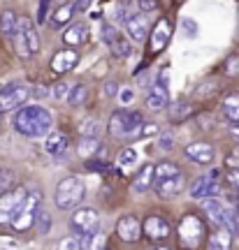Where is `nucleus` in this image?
Here are the masks:
<instances>
[{
  "label": "nucleus",
  "mask_w": 239,
  "mask_h": 250,
  "mask_svg": "<svg viewBox=\"0 0 239 250\" xmlns=\"http://www.w3.org/2000/svg\"><path fill=\"white\" fill-rule=\"evenodd\" d=\"M14 127L19 134L24 137H45L51 132L53 127V118L45 107H21L14 116Z\"/></svg>",
  "instance_id": "nucleus-1"
},
{
  "label": "nucleus",
  "mask_w": 239,
  "mask_h": 250,
  "mask_svg": "<svg viewBox=\"0 0 239 250\" xmlns=\"http://www.w3.org/2000/svg\"><path fill=\"white\" fill-rule=\"evenodd\" d=\"M86 195V186L84 181H79L77 176H68L63 179L58 186H56V192H53V202L61 211H70V208H77L79 202Z\"/></svg>",
  "instance_id": "nucleus-2"
},
{
  "label": "nucleus",
  "mask_w": 239,
  "mask_h": 250,
  "mask_svg": "<svg viewBox=\"0 0 239 250\" xmlns=\"http://www.w3.org/2000/svg\"><path fill=\"white\" fill-rule=\"evenodd\" d=\"M14 49L21 58H30L40 51V35H37L35 23L28 17H19V30L14 35Z\"/></svg>",
  "instance_id": "nucleus-3"
},
{
  "label": "nucleus",
  "mask_w": 239,
  "mask_h": 250,
  "mask_svg": "<svg viewBox=\"0 0 239 250\" xmlns=\"http://www.w3.org/2000/svg\"><path fill=\"white\" fill-rule=\"evenodd\" d=\"M107 125H109V134H114V137H135L137 139L144 121H142V114H137V111L119 109V111H114L109 116Z\"/></svg>",
  "instance_id": "nucleus-4"
},
{
  "label": "nucleus",
  "mask_w": 239,
  "mask_h": 250,
  "mask_svg": "<svg viewBox=\"0 0 239 250\" xmlns=\"http://www.w3.org/2000/svg\"><path fill=\"white\" fill-rule=\"evenodd\" d=\"M177 234H179L181 246L188 248V250H193V248H197V246L202 243V239L207 236V227H204V223L197 218V215L188 213V215H184V218L179 220Z\"/></svg>",
  "instance_id": "nucleus-5"
},
{
  "label": "nucleus",
  "mask_w": 239,
  "mask_h": 250,
  "mask_svg": "<svg viewBox=\"0 0 239 250\" xmlns=\"http://www.w3.org/2000/svg\"><path fill=\"white\" fill-rule=\"evenodd\" d=\"M42 211V192L40 190H30L26 197V202L21 206V211L17 213V218L12 220V227L17 232H26L33 227V223L37 220V215Z\"/></svg>",
  "instance_id": "nucleus-6"
},
{
  "label": "nucleus",
  "mask_w": 239,
  "mask_h": 250,
  "mask_svg": "<svg viewBox=\"0 0 239 250\" xmlns=\"http://www.w3.org/2000/svg\"><path fill=\"white\" fill-rule=\"evenodd\" d=\"M28 190L24 186L12 188L9 192L0 195V225H12V220L17 218V213L21 211V206L26 202Z\"/></svg>",
  "instance_id": "nucleus-7"
},
{
  "label": "nucleus",
  "mask_w": 239,
  "mask_h": 250,
  "mask_svg": "<svg viewBox=\"0 0 239 250\" xmlns=\"http://www.w3.org/2000/svg\"><path fill=\"white\" fill-rule=\"evenodd\" d=\"M202 208L209 223H214L216 227H230L235 232V208L221 202L218 197H209V199H202Z\"/></svg>",
  "instance_id": "nucleus-8"
},
{
  "label": "nucleus",
  "mask_w": 239,
  "mask_h": 250,
  "mask_svg": "<svg viewBox=\"0 0 239 250\" xmlns=\"http://www.w3.org/2000/svg\"><path fill=\"white\" fill-rule=\"evenodd\" d=\"M70 229L77 236L97 232L100 229V213H97L96 208H77L70 218Z\"/></svg>",
  "instance_id": "nucleus-9"
},
{
  "label": "nucleus",
  "mask_w": 239,
  "mask_h": 250,
  "mask_svg": "<svg viewBox=\"0 0 239 250\" xmlns=\"http://www.w3.org/2000/svg\"><path fill=\"white\" fill-rule=\"evenodd\" d=\"M30 90L28 86H21V83H12V86H5L0 90V111L7 114V111H14V109L24 107V102L28 100Z\"/></svg>",
  "instance_id": "nucleus-10"
},
{
  "label": "nucleus",
  "mask_w": 239,
  "mask_h": 250,
  "mask_svg": "<svg viewBox=\"0 0 239 250\" xmlns=\"http://www.w3.org/2000/svg\"><path fill=\"white\" fill-rule=\"evenodd\" d=\"M169 37H172V23H169L167 17H160L156 21V26L151 30L149 35V54L151 56H158L165 46H167Z\"/></svg>",
  "instance_id": "nucleus-11"
},
{
  "label": "nucleus",
  "mask_w": 239,
  "mask_h": 250,
  "mask_svg": "<svg viewBox=\"0 0 239 250\" xmlns=\"http://www.w3.org/2000/svg\"><path fill=\"white\" fill-rule=\"evenodd\" d=\"M172 234V225L163 218V215H149L144 220V236H149L151 243H163L169 239Z\"/></svg>",
  "instance_id": "nucleus-12"
},
{
  "label": "nucleus",
  "mask_w": 239,
  "mask_h": 250,
  "mask_svg": "<svg viewBox=\"0 0 239 250\" xmlns=\"http://www.w3.org/2000/svg\"><path fill=\"white\" fill-rule=\"evenodd\" d=\"M142 232H144V223H140L137 215H123V218L116 223V236L125 243L140 241Z\"/></svg>",
  "instance_id": "nucleus-13"
},
{
  "label": "nucleus",
  "mask_w": 239,
  "mask_h": 250,
  "mask_svg": "<svg viewBox=\"0 0 239 250\" xmlns=\"http://www.w3.org/2000/svg\"><path fill=\"white\" fill-rule=\"evenodd\" d=\"M153 190H156V195H158L160 199H174V197H179L186 190V176H184V171L167 181H156V183H153Z\"/></svg>",
  "instance_id": "nucleus-14"
},
{
  "label": "nucleus",
  "mask_w": 239,
  "mask_h": 250,
  "mask_svg": "<svg viewBox=\"0 0 239 250\" xmlns=\"http://www.w3.org/2000/svg\"><path fill=\"white\" fill-rule=\"evenodd\" d=\"M184 155L191 158L193 162L197 165H212L214 158H216V148H214L209 142H191L186 144V148H184Z\"/></svg>",
  "instance_id": "nucleus-15"
},
{
  "label": "nucleus",
  "mask_w": 239,
  "mask_h": 250,
  "mask_svg": "<svg viewBox=\"0 0 239 250\" xmlns=\"http://www.w3.org/2000/svg\"><path fill=\"white\" fill-rule=\"evenodd\" d=\"M125 30H128V40H133L137 44V42H144L151 35V23L144 14H133L125 23Z\"/></svg>",
  "instance_id": "nucleus-16"
},
{
  "label": "nucleus",
  "mask_w": 239,
  "mask_h": 250,
  "mask_svg": "<svg viewBox=\"0 0 239 250\" xmlns=\"http://www.w3.org/2000/svg\"><path fill=\"white\" fill-rule=\"evenodd\" d=\"M221 192V183L218 181H214L212 176H200V179L195 181V186L191 188V195L195 199H209V197H218Z\"/></svg>",
  "instance_id": "nucleus-17"
},
{
  "label": "nucleus",
  "mask_w": 239,
  "mask_h": 250,
  "mask_svg": "<svg viewBox=\"0 0 239 250\" xmlns=\"http://www.w3.org/2000/svg\"><path fill=\"white\" fill-rule=\"evenodd\" d=\"M77 62H79V54H77V51H72V49H61V51H56L51 58V70L63 74V72L74 70Z\"/></svg>",
  "instance_id": "nucleus-18"
},
{
  "label": "nucleus",
  "mask_w": 239,
  "mask_h": 250,
  "mask_svg": "<svg viewBox=\"0 0 239 250\" xmlns=\"http://www.w3.org/2000/svg\"><path fill=\"white\" fill-rule=\"evenodd\" d=\"M153 181H156V167H153L151 162H146V165H142L140 171L135 174V181H133L135 192H146V190H151Z\"/></svg>",
  "instance_id": "nucleus-19"
},
{
  "label": "nucleus",
  "mask_w": 239,
  "mask_h": 250,
  "mask_svg": "<svg viewBox=\"0 0 239 250\" xmlns=\"http://www.w3.org/2000/svg\"><path fill=\"white\" fill-rule=\"evenodd\" d=\"M167 102H169V90L165 86L153 83L151 93L146 95V109L149 111H163V109L167 107Z\"/></svg>",
  "instance_id": "nucleus-20"
},
{
  "label": "nucleus",
  "mask_w": 239,
  "mask_h": 250,
  "mask_svg": "<svg viewBox=\"0 0 239 250\" xmlns=\"http://www.w3.org/2000/svg\"><path fill=\"white\" fill-rule=\"evenodd\" d=\"M86 40H89V26L81 23V21L68 26V30L63 33V42L68 46H79V44H84Z\"/></svg>",
  "instance_id": "nucleus-21"
},
{
  "label": "nucleus",
  "mask_w": 239,
  "mask_h": 250,
  "mask_svg": "<svg viewBox=\"0 0 239 250\" xmlns=\"http://www.w3.org/2000/svg\"><path fill=\"white\" fill-rule=\"evenodd\" d=\"M68 146H70V139H68V134L63 132H49L45 139V151L53 158H58L63 153L68 151Z\"/></svg>",
  "instance_id": "nucleus-22"
},
{
  "label": "nucleus",
  "mask_w": 239,
  "mask_h": 250,
  "mask_svg": "<svg viewBox=\"0 0 239 250\" xmlns=\"http://www.w3.org/2000/svg\"><path fill=\"white\" fill-rule=\"evenodd\" d=\"M230 246H232L230 227H218V229L209 236V241H207V250H230Z\"/></svg>",
  "instance_id": "nucleus-23"
},
{
  "label": "nucleus",
  "mask_w": 239,
  "mask_h": 250,
  "mask_svg": "<svg viewBox=\"0 0 239 250\" xmlns=\"http://www.w3.org/2000/svg\"><path fill=\"white\" fill-rule=\"evenodd\" d=\"M0 30H2L5 37L14 40V35H17V30H19V17L12 9H5V12L0 14Z\"/></svg>",
  "instance_id": "nucleus-24"
},
{
  "label": "nucleus",
  "mask_w": 239,
  "mask_h": 250,
  "mask_svg": "<svg viewBox=\"0 0 239 250\" xmlns=\"http://www.w3.org/2000/svg\"><path fill=\"white\" fill-rule=\"evenodd\" d=\"M79 241H81V248L84 250H107V236L100 232V229L79 236Z\"/></svg>",
  "instance_id": "nucleus-25"
},
{
  "label": "nucleus",
  "mask_w": 239,
  "mask_h": 250,
  "mask_svg": "<svg viewBox=\"0 0 239 250\" xmlns=\"http://www.w3.org/2000/svg\"><path fill=\"white\" fill-rule=\"evenodd\" d=\"M77 9H74V5H70V2H63L61 7L53 12V17L49 19V23H51L53 28H61V26H65L68 21L72 19V14H74Z\"/></svg>",
  "instance_id": "nucleus-26"
},
{
  "label": "nucleus",
  "mask_w": 239,
  "mask_h": 250,
  "mask_svg": "<svg viewBox=\"0 0 239 250\" xmlns=\"http://www.w3.org/2000/svg\"><path fill=\"white\" fill-rule=\"evenodd\" d=\"M191 114H193V104H191L188 100H179L177 104H172L169 121H172V123H179V121H186Z\"/></svg>",
  "instance_id": "nucleus-27"
},
{
  "label": "nucleus",
  "mask_w": 239,
  "mask_h": 250,
  "mask_svg": "<svg viewBox=\"0 0 239 250\" xmlns=\"http://www.w3.org/2000/svg\"><path fill=\"white\" fill-rule=\"evenodd\" d=\"M223 111H225L228 121L239 123V93H230L228 98L223 100Z\"/></svg>",
  "instance_id": "nucleus-28"
},
{
  "label": "nucleus",
  "mask_w": 239,
  "mask_h": 250,
  "mask_svg": "<svg viewBox=\"0 0 239 250\" xmlns=\"http://www.w3.org/2000/svg\"><path fill=\"white\" fill-rule=\"evenodd\" d=\"M177 174H181L177 162H160V165H156V181H167L172 176H177Z\"/></svg>",
  "instance_id": "nucleus-29"
},
{
  "label": "nucleus",
  "mask_w": 239,
  "mask_h": 250,
  "mask_svg": "<svg viewBox=\"0 0 239 250\" xmlns=\"http://www.w3.org/2000/svg\"><path fill=\"white\" fill-rule=\"evenodd\" d=\"M109 49H112V56H114V58H128V56L133 54V40L119 37V40H116Z\"/></svg>",
  "instance_id": "nucleus-30"
},
{
  "label": "nucleus",
  "mask_w": 239,
  "mask_h": 250,
  "mask_svg": "<svg viewBox=\"0 0 239 250\" xmlns=\"http://www.w3.org/2000/svg\"><path fill=\"white\" fill-rule=\"evenodd\" d=\"M79 134L81 137L97 139V134H100V123H97L96 118H84V121L79 123Z\"/></svg>",
  "instance_id": "nucleus-31"
},
{
  "label": "nucleus",
  "mask_w": 239,
  "mask_h": 250,
  "mask_svg": "<svg viewBox=\"0 0 239 250\" xmlns=\"http://www.w3.org/2000/svg\"><path fill=\"white\" fill-rule=\"evenodd\" d=\"M12 188H17V174L12 169H0V195L9 192Z\"/></svg>",
  "instance_id": "nucleus-32"
},
{
  "label": "nucleus",
  "mask_w": 239,
  "mask_h": 250,
  "mask_svg": "<svg viewBox=\"0 0 239 250\" xmlns=\"http://www.w3.org/2000/svg\"><path fill=\"white\" fill-rule=\"evenodd\" d=\"M97 148H100V139L81 137V142H79V155L81 158H91L93 153H97Z\"/></svg>",
  "instance_id": "nucleus-33"
},
{
  "label": "nucleus",
  "mask_w": 239,
  "mask_h": 250,
  "mask_svg": "<svg viewBox=\"0 0 239 250\" xmlns=\"http://www.w3.org/2000/svg\"><path fill=\"white\" fill-rule=\"evenodd\" d=\"M135 162H137V151H135V148H123V151L119 153L116 165H119V167H123V169H128V167H133Z\"/></svg>",
  "instance_id": "nucleus-34"
},
{
  "label": "nucleus",
  "mask_w": 239,
  "mask_h": 250,
  "mask_svg": "<svg viewBox=\"0 0 239 250\" xmlns=\"http://www.w3.org/2000/svg\"><path fill=\"white\" fill-rule=\"evenodd\" d=\"M86 95H89L86 86H84V83H77V86L72 88V93H70V98H68V102H70L72 107H79V104H84Z\"/></svg>",
  "instance_id": "nucleus-35"
},
{
  "label": "nucleus",
  "mask_w": 239,
  "mask_h": 250,
  "mask_svg": "<svg viewBox=\"0 0 239 250\" xmlns=\"http://www.w3.org/2000/svg\"><path fill=\"white\" fill-rule=\"evenodd\" d=\"M119 37H121V35L116 33V28L112 26V23H102V42H105L107 46H112Z\"/></svg>",
  "instance_id": "nucleus-36"
},
{
  "label": "nucleus",
  "mask_w": 239,
  "mask_h": 250,
  "mask_svg": "<svg viewBox=\"0 0 239 250\" xmlns=\"http://www.w3.org/2000/svg\"><path fill=\"white\" fill-rule=\"evenodd\" d=\"M70 93H72L70 83H65V81H58V83L53 86V90H51V95L56 100H68L70 98Z\"/></svg>",
  "instance_id": "nucleus-37"
},
{
  "label": "nucleus",
  "mask_w": 239,
  "mask_h": 250,
  "mask_svg": "<svg viewBox=\"0 0 239 250\" xmlns=\"http://www.w3.org/2000/svg\"><path fill=\"white\" fill-rule=\"evenodd\" d=\"M225 167H228V169H239V146H235V148L225 155Z\"/></svg>",
  "instance_id": "nucleus-38"
},
{
  "label": "nucleus",
  "mask_w": 239,
  "mask_h": 250,
  "mask_svg": "<svg viewBox=\"0 0 239 250\" xmlns=\"http://www.w3.org/2000/svg\"><path fill=\"white\" fill-rule=\"evenodd\" d=\"M37 227H40V232L42 234H49V227H51V215L47 213V211H40V215H37Z\"/></svg>",
  "instance_id": "nucleus-39"
},
{
  "label": "nucleus",
  "mask_w": 239,
  "mask_h": 250,
  "mask_svg": "<svg viewBox=\"0 0 239 250\" xmlns=\"http://www.w3.org/2000/svg\"><path fill=\"white\" fill-rule=\"evenodd\" d=\"M225 74L228 77H237L239 74V56H230L225 61Z\"/></svg>",
  "instance_id": "nucleus-40"
},
{
  "label": "nucleus",
  "mask_w": 239,
  "mask_h": 250,
  "mask_svg": "<svg viewBox=\"0 0 239 250\" xmlns=\"http://www.w3.org/2000/svg\"><path fill=\"white\" fill-rule=\"evenodd\" d=\"M49 5H51V0H40V7H37V21L40 23L49 21Z\"/></svg>",
  "instance_id": "nucleus-41"
},
{
  "label": "nucleus",
  "mask_w": 239,
  "mask_h": 250,
  "mask_svg": "<svg viewBox=\"0 0 239 250\" xmlns=\"http://www.w3.org/2000/svg\"><path fill=\"white\" fill-rule=\"evenodd\" d=\"M58 250H84V248H81V241L77 239V236H70V239H65V241H61Z\"/></svg>",
  "instance_id": "nucleus-42"
},
{
  "label": "nucleus",
  "mask_w": 239,
  "mask_h": 250,
  "mask_svg": "<svg viewBox=\"0 0 239 250\" xmlns=\"http://www.w3.org/2000/svg\"><path fill=\"white\" fill-rule=\"evenodd\" d=\"M181 28H184V33H186L188 37L197 35V23H195V21H191V19H184V21H181Z\"/></svg>",
  "instance_id": "nucleus-43"
},
{
  "label": "nucleus",
  "mask_w": 239,
  "mask_h": 250,
  "mask_svg": "<svg viewBox=\"0 0 239 250\" xmlns=\"http://www.w3.org/2000/svg\"><path fill=\"white\" fill-rule=\"evenodd\" d=\"M151 134H158V125L153 123H144L140 134H137V139H144V137H151Z\"/></svg>",
  "instance_id": "nucleus-44"
},
{
  "label": "nucleus",
  "mask_w": 239,
  "mask_h": 250,
  "mask_svg": "<svg viewBox=\"0 0 239 250\" xmlns=\"http://www.w3.org/2000/svg\"><path fill=\"white\" fill-rule=\"evenodd\" d=\"M119 93H121V90H119V83H116L114 79H109L105 83V95L107 98H114V95H119Z\"/></svg>",
  "instance_id": "nucleus-45"
},
{
  "label": "nucleus",
  "mask_w": 239,
  "mask_h": 250,
  "mask_svg": "<svg viewBox=\"0 0 239 250\" xmlns=\"http://www.w3.org/2000/svg\"><path fill=\"white\" fill-rule=\"evenodd\" d=\"M158 86H165V88H169V67H163L158 74V81H156Z\"/></svg>",
  "instance_id": "nucleus-46"
},
{
  "label": "nucleus",
  "mask_w": 239,
  "mask_h": 250,
  "mask_svg": "<svg viewBox=\"0 0 239 250\" xmlns=\"http://www.w3.org/2000/svg\"><path fill=\"white\" fill-rule=\"evenodd\" d=\"M119 100H121V104H130L135 100V93L130 88H123L121 93H119Z\"/></svg>",
  "instance_id": "nucleus-47"
},
{
  "label": "nucleus",
  "mask_w": 239,
  "mask_h": 250,
  "mask_svg": "<svg viewBox=\"0 0 239 250\" xmlns=\"http://www.w3.org/2000/svg\"><path fill=\"white\" fill-rule=\"evenodd\" d=\"M225 181H228L232 188H237V190H239V169H230V171H228V179H225Z\"/></svg>",
  "instance_id": "nucleus-48"
},
{
  "label": "nucleus",
  "mask_w": 239,
  "mask_h": 250,
  "mask_svg": "<svg viewBox=\"0 0 239 250\" xmlns=\"http://www.w3.org/2000/svg\"><path fill=\"white\" fill-rule=\"evenodd\" d=\"M158 144H160V148H165V151H169V148L174 146V139H172V134H163Z\"/></svg>",
  "instance_id": "nucleus-49"
},
{
  "label": "nucleus",
  "mask_w": 239,
  "mask_h": 250,
  "mask_svg": "<svg viewBox=\"0 0 239 250\" xmlns=\"http://www.w3.org/2000/svg\"><path fill=\"white\" fill-rule=\"evenodd\" d=\"M137 5L142 12H151V9H156V0H137Z\"/></svg>",
  "instance_id": "nucleus-50"
},
{
  "label": "nucleus",
  "mask_w": 239,
  "mask_h": 250,
  "mask_svg": "<svg viewBox=\"0 0 239 250\" xmlns=\"http://www.w3.org/2000/svg\"><path fill=\"white\" fill-rule=\"evenodd\" d=\"M89 5H91V0H77V2H74V9H77V12H86Z\"/></svg>",
  "instance_id": "nucleus-51"
},
{
  "label": "nucleus",
  "mask_w": 239,
  "mask_h": 250,
  "mask_svg": "<svg viewBox=\"0 0 239 250\" xmlns=\"http://www.w3.org/2000/svg\"><path fill=\"white\" fill-rule=\"evenodd\" d=\"M230 132H232V137H235V139H237V142H239V123H235V125H232V130H230Z\"/></svg>",
  "instance_id": "nucleus-52"
},
{
  "label": "nucleus",
  "mask_w": 239,
  "mask_h": 250,
  "mask_svg": "<svg viewBox=\"0 0 239 250\" xmlns=\"http://www.w3.org/2000/svg\"><path fill=\"white\" fill-rule=\"evenodd\" d=\"M235 229H239V204L235 208Z\"/></svg>",
  "instance_id": "nucleus-53"
},
{
  "label": "nucleus",
  "mask_w": 239,
  "mask_h": 250,
  "mask_svg": "<svg viewBox=\"0 0 239 250\" xmlns=\"http://www.w3.org/2000/svg\"><path fill=\"white\" fill-rule=\"evenodd\" d=\"M153 250H174V248H169V246H160L158 243V246H153Z\"/></svg>",
  "instance_id": "nucleus-54"
},
{
  "label": "nucleus",
  "mask_w": 239,
  "mask_h": 250,
  "mask_svg": "<svg viewBox=\"0 0 239 250\" xmlns=\"http://www.w3.org/2000/svg\"><path fill=\"white\" fill-rule=\"evenodd\" d=\"M0 123H2V111H0Z\"/></svg>",
  "instance_id": "nucleus-55"
},
{
  "label": "nucleus",
  "mask_w": 239,
  "mask_h": 250,
  "mask_svg": "<svg viewBox=\"0 0 239 250\" xmlns=\"http://www.w3.org/2000/svg\"><path fill=\"white\" fill-rule=\"evenodd\" d=\"M107 250H109V248H107Z\"/></svg>",
  "instance_id": "nucleus-56"
}]
</instances>
